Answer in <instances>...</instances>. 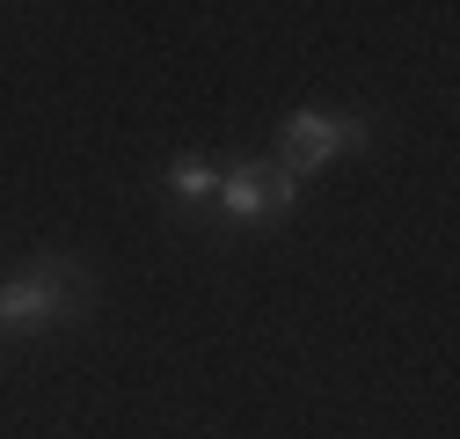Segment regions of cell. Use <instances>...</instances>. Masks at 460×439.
<instances>
[{"label":"cell","mask_w":460,"mask_h":439,"mask_svg":"<svg viewBox=\"0 0 460 439\" xmlns=\"http://www.w3.org/2000/svg\"><path fill=\"white\" fill-rule=\"evenodd\" d=\"M88 300H95L88 271L74 256H59V249H37L8 286H0V329H8V337H37V329H51V322L88 315Z\"/></svg>","instance_id":"cell-1"},{"label":"cell","mask_w":460,"mask_h":439,"mask_svg":"<svg viewBox=\"0 0 460 439\" xmlns=\"http://www.w3.org/2000/svg\"><path fill=\"white\" fill-rule=\"evenodd\" d=\"M366 139H373V118H366V110H293V118L278 125L270 161H278L293 184H307L314 169H329V161L366 154Z\"/></svg>","instance_id":"cell-2"},{"label":"cell","mask_w":460,"mask_h":439,"mask_svg":"<svg viewBox=\"0 0 460 439\" xmlns=\"http://www.w3.org/2000/svg\"><path fill=\"white\" fill-rule=\"evenodd\" d=\"M212 205L234 220V228H256V220H285V212H293L300 205V184L285 176L270 154H249V161H234V169H219Z\"/></svg>","instance_id":"cell-3"},{"label":"cell","mask_w":460,"mask_h":439,"mask_svg":"<svg viewBox=\"0 0 460 439\" xmlns=\"http://www.w3.org/2000/svg\"><path fill=\"white\" fill-rule=\"evenodd\" d=\"M161 184H168V198H176L183 212H198V205H212V191H219V169H212L205 154H176Z\"/></svg>","instance_id":"cell-4"}]
</instances>
